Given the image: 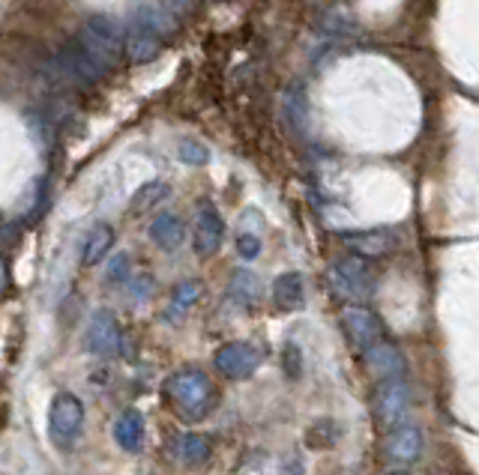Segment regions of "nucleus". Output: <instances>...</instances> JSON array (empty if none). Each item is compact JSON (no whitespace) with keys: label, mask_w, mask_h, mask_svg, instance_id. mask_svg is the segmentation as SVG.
<instances>
[{"label":"nucleus","mask_w":479,"mask_h":475,"mask_svg":"<svg viewBox=\"0 0 479 475\" xmlns=\"http://www.w3.org/2000/svg\"><path fill=\"white\" fill-rule=\"evenodd\" d=\"M78 45L87 51L96 64L111 72L120 64V54H126V30L120 27L115 15H94L81 27Z\"/></svg>","instance_id":"1"},{"label":"nucleus","mask_w":479,"mask_h":475,"mask_svg":"<svg viewBox=\"0 0 479 475\" xmlns=\"http://www.w3.org/2000/svg\"><path fill=\"white\" fill-rule=\"evenodd\" d=\"M165 398L175 404L183 416L201 419L213 407V383L204 371H177L165 380Z\"/></svg>","instance_id":"2"},{"label":"nucleus","mask_w":479,"mask_h":475,"mask_svg":"<svg viewBox=\"0 0 479 475\" xmlns=\"http://www.w3.org/2000/svg\"><path fill=\"white\" fill-rule=\"evenodd\" d=\"M327 282L339 299H363L374 291V272L369 270L365 257H360V254L339 257V261L330 266Z\"/></svg>","instance_id":"3"},{"label":"nucleus","mask_w":479,"mask_h":475,"mask_svg":"<svg viewBox=\"0 0 479 475\" xmlns=\"http://www.w3.org/2000/svg\"><path fill=\"white\" fill-rule=\"evenodd\" d=\"M85 430V404L73 395V391H57L48 410V433L55 446L69 449Z\"/></svg>","instance_id":"4"},{"label":"nucleus","mask_w":479,"mask_h":475,"mask_svg":"<svg viewBox=\"0 0 479 475\" xmlns=\"http://www.w3.org/2000/svg\"><path fill=\"white\" fill-rule=\"evenodd\" d=\"M85 350L99 359H115L124 350V329H120L115 312H108V308L94 312L85 332Z\"/></svg>","instance_id":"5"},{"label":"nucleus","mask_w":479,"mask_h":475,"mask_svg":"<svg viewBox=\"0 0 479 475\" xmlns=\"http://www.w3.org/2000/svg\"><path fill=\"white\" fill-rule=\"evenodd\" d=\"M162 43L165 36L159 34L156 25L145 15V9L135 6L129 25H126V57L129 64H150L153 57L162 51Z\"/></svg>","instance_id":"6"},{"label":"nucleus","mask_w":479,"mask_h":475,"mask_svg":"<svg viewBox=\"0 0 479 475\" xmlns=\"http://www.w3.org/2000/svg\"><path fill=\"white\" fill-rule=\"evenodd\" d=\"M264 362V353L249 341H228V344H222L216 350V356H213V365L222 377L228 380H246L252 377L254 371L261 368Z\"/></svg>","instance_id":"7"},{"label":"nucleus","mask_w":479,"mask_h":475,"mask_svg":"<svg viewBox=\"0 0 479 475\" xmlns=\"http://www.w3.org/2000/svg\"><path fill=\"white\" fill-rule=\"evenodd\" d=\"M342 326H344V335H348L360 350H369L372 344H378L384 338L381 317L374 314L369 305H360V302H348L342 308Z\"/></svg>","instance_id":"8"},{"label":"nucleus","mask_w":479,"mask_h":475,"mask_svg":"<svg viewBox=\"0 0 479 475\" xmlns=\"http://www.w3.org/2000/svg\"><path fill=\"white\" fill-rule=\"evenodd\" d=\"M407 407H411V389H407L404 380H381L378 389H374V416H378L381 425H402Z\"/></svg>","instance_id":"9"},{"label":"nucleus","mask_w":479,"mask_h":475,"mask_svg":"<svg viewBox=\"0 0 479 475\" xmlns=\"http://www.w3.org/2000/svg\"><path fill=\"white\" fill-rule=\"evenodd\" d=\"M222 240H225V222H222V213L216 210V203L213 201H201L195 210V236H192L195 254L213 257L222 249Z\"/></svg>","instance_id":"10"},{"label":"nucleus","mask_w":479,"mask_h":475,"mask_svg":"<svg viewBox=\"0 0 479 475\" xmlns=\"http://www.w3.org/2000/svg\"><path fill=\"white\" fill-rule=\"evenodd\" d=\"M423 449H425V440H423V430L414 425V421H402V425H395L390 430V437L384 442V454L386 460L393 463H416L423 458Z\"/></svg>","instance_id":"11"},{"label":"nucleus","mask_w":479,"mask_h":475,"mask_svg":"<svg viewBox=\"0 0 479 475\" xmlns=\"http://www.w3.org/2000/svg\"><path fill=\"white\" fill-rule=\"evenodd\" d=\"M342 245L351 254H360L365 261H374V257H386L395 249V233L386 231V227H374V231H344L339 233Z\"/></svg>","instance_id":"12"},{"label":"nucleus","mask_w":479,"mask_h":475,"mask_svg":"<svg viewBox=\"0 0 479 475\" xmlns=\"http://www.w3.org/2000/svg\"><path fill=\"white\" fill-rule=\"evenodd\" d=\"M55 66H57L60 75L69 78V81H78V84H96L102 75H108V72L102 69L78 43L60 51V54L55 57Z\"/></svg>","instance_id":"13"},{"label":"nucleus","mask_w":479,"mask_h":475,"mask_svg":"<svg viewBox=\"0 0 479 475\" xmlns=\"http://www.w3.org/2000/svg\"><path fill=\"white\" fill-rule=\"evenodd\" d=\"M363 359H365V368L372 371L374 377L381 380H404V371H407V362L402 356V350L390 344V341H378V344H372L369 350H363Z\"/></svg>","instance_id":"14"},{"label":"nucleus","mask_w":479,"mask_h":475,"mask_svg":"<svg viewBox=\"0 0 479 475\" xmlns=\"http://www.w3.org/2000/svg\"><path fill=\"white\" fill-rule=\"evenodd\" d=\"M150 240L159 245L162 252H177L183 240H186V224L175 213H162L150 222Z\"/></svg>","instance_id":"15"},{"label":"nucleus","mask_w":479,"mask_h":475,"mask_svg":"<svg viewBox=\"0 0 479 475\" xmlns=\"http://www.w3.org/2000/svg\"><path fill=\"white\" fill-rule=\"evenodd\" d=\"M115 442L124 451H132V454L141 449V442H145V416H141L135 407H129V410H124L117 416V421H115Z\"/></svg>","instance_id":"16"},{"label":"nucleus","mask_w":479,"mask_h":475,"mask_svg":"<svg viewBox=\"0 0 479 475\" xmlns=\"http://www.w3.org/2000/svg\"><path fill=\"white\" fill-rule=\"evenodd\" d=\"M273 302L282 312H294V308L305 305V282L300 272H282L273 282Z\"/></svg>","instance_id":"17"},{"label":"nucleus","mask_w":479,"mask_h":475,"mask_svg":"<svg viewBox=\"0 0 479 475\" xmlns=\"http://www.w3.org/2000/svg\"><path fill=\"white\" fill-rule=\"evenodd\" d=\"M175 454L180 458V463H186V467H201V463H207V458L213 454V440L207 433H183L175 442Z\"/></svg>","instance_id":"18"},{"label":"nucleus","mask_w":479,"mask_h":475,"mask_svg":"<svg viewBox=\"0 0 479 475\" xmlns=\"http://www.w3.org/2000/svg\"><path fill=\"white\" fill-rule=\"evenodd\" d=\"M342 433H344V428L335 419H314L312 425L305 428L303 440H305V446L314 451H327V449H335V442L342 440Z\"/></svg>","instance_id":"19"},{"label":"nucleus","mask_w":479,"mask_h":475,"mask_svg":"<svg viewBox=\"0 0 479 475\" xmlns=\"http://www.w3.org/2000/svg\"><path fill=\"white\" fill-rule=\"evenodd\" d=\"M111 245H115V231H111V224H96L94 231L87 233L85 240V252H81V263L85 266H96L108 257Z\"/></svg>","instance_id":"20"},{"label":"nucleus","mask_w":479,"mask_h":475,"mask_svg":"<svg viewBox=\"0 0 479 475\" xmlns=\"http://www.w3.org/2000/svg\"><path fill=\"white\" fill-rule=\"evenodd\" d=\"M228 293L237 299L243 305H254L264 293V284L261 278L254 275L252 270H237L231 275V284H228Z\"/></svg>","instance_id":"21"},{"label":"nucleus","mask_w":479,"mask_h":475,"mask_svg":"<svg viewBox=\"0 0 479 475\" xmlns=\"http://www.w3.org/2000/svg\"><path fill=\"white\" fill-rule=\"evenodd\" d=\"M284 117H288L291 129L305 132V123H309V102H305L303 84H291L288 93H284Z\"/></svg>","instance_id":"22"},{"label":"nucleus","mask_w":479,"mask_h":475,"mask_svg":"<svg viewBox=\"0 0 479 475\" xmlns=\"http://www.w3.org/2000/svg\"><path fill=\"white\" fill-rule=\"evenodd\" d=\"M201 293H204V287H201V282H180L177 287H175V293H171V308H168V314L171 317H183L186 312H192V305L198 302L201 299Z\"/></svg>","instance_id":"23"},{"label":"nucleus","mask_w":479,"mask_h":475,"mask_svg":"<svg viewBox=\"0 0 479 475\" xmlns=\"http://www.w3.org/2000/svg\"><path fill=\"white\" fill-rule=\"evenodd\" d=\"M171 194V189H168V183H162V180H150V183H145L141 189L135 192V198H132V210L135 213H141V210H150V206H156V203H162Z\"/></svg>","instance_id":"24"},{"label":"nucleus","mask_w":479,"mask_h":475,"mask_svg":"<svg viewBox=\"0 0 479 475\" xmlns=\"http://www.w3.org/2000/svg\"><path fill=\"white\" fill-rule=\"evenodd\" d=\"M177 156L183 164H192V168H201V164L210 162V150L204 147L201 141H180Z\"/></svg>","instance_id":"25"},{"label":"nucleus","mask_w":479,"mask_h":475,"mask_svg":"<svg viewBox=\"0 0 479 475\" xmlns=\"http://www.w3.org/2000/svg\"><path fill=\"white\" fill-rule=\"evenodd\" d=\"M129 266H132L129 254H126V252H120V254H115V257H111V263H108V272H105V278H108L111 284L129 282Z\"/></svg>","instance_id":"26"},{"label":"nucleus","mask_w":479,"mask_h":475,"mask_svg":"<svg viewBox=\"0 0 479 475\" xmlns=\"http://www.w3.org/2000/svg\"><path fill=\"white\" fill-rule=\"evenodd\" d=\"M282 368H284V374H288V377H300L303 374V350L297 344H284Z\"/></svg>","instance_id":"27"},{"label":"nucleus","mask_w":479,"mask_h":475,"mask_svg":"<svg viewBox=\"0 0 479 475\" xmlns=\"http://www.w3.org/2000/svg\"><path fill=\"white\" fill-rule=\"evenodd\" d=\"M237 254L243 257V261H254V257L261 254V236L252 231H243L237 236Z\"/></svg>","instance_id":"28"},{"label":"nucleus","mask_w":479,"mask_h":475,"mask_svg":"<svg viewBox=\"0 0 479 475\" xmlns=\"http://www.w3.org/2000/svg\"><path fill=\"white\" fill-rule=\"evenodd\" d=\"M282 475H305L303 460L297 458V454H288V458L282 460Z\"/></svg>","instance_id":"29"},{"label":"nucleus","mask_w":479,"mask_h":475,"mask_svg":"<svg viewBox=\"0 0 479 475\" xmlns=\"http://www.w3.org/2000/svg\"><path fill=\"white\" fill-rule=\"evenodd\" d=\"M165 6L175 15H186V13H192V9L198 6V0H165Z\"/></svg>","instance_id":"30"},{"label":"nucleus","mask_w":479,"mask_h":475,"mask_svg":"<svg viewBox=\"0 0 479 475\" xmlns=\"http://www.w3.org/2000/svg\"><path fill=\"white\" fill-rule=\"evenodd\" d=\"M6 291V266H4V257H0V293Z\"/></svg>","instance_id":"31"},{"label":"nucleus","mask_w":479,"mask_h":475,"mask_svg":"<svg viewBox=\"0 0 479 475\" xmlns=\"http://www.w3.org/2000/svg\"><path fill=\"white\" fill-rule=\"evenodd\" d=\"M386 475H404V472H386Z\"/></svg>","instance_id":"32"}]
</instances>
